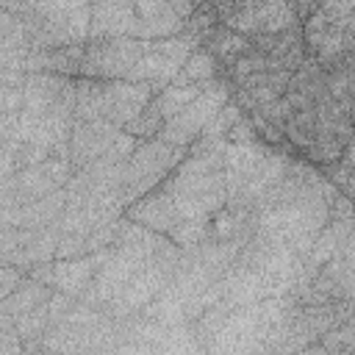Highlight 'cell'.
Returning <instances> with one entry per match:
<instances>
[{"mask_svg":"<svg viewBox=\"0 0 355 355\" xmlns=\"http://www.w3.org/2000/svg\"><path fill=\"white\" fill-rule=\"evenodd\" d=\"M92 3L94 0H11L3 11H14L22 19L33 50H53L89 42Z\"/></svg>","mask_w":355,"mask_h":355,"instance_id":"obj_1","label":"cell"},{"mask_svg":"<svg viewBox=\"0 0 355 355\" xmlns=\"http://www.w3.org/2000/svg\"><path fill=\"white\" fill-rule=\"evenodd\" d=\"M294 297H266L252 305L230 308L205 352H266L269 338L288 313Z\"/></svg>","mask_w":355,"mask_h":355,"instance_id":"obj_2","label":"cell"},{"mask_svg":"<svg viewBox=\"0 0 355 355\" xmlns=\"http://www.w3.org/2000/svg\"><path fill=\"white\" fill-rule=\"evenodd\" d=\"M155 92L147 83L133 80H108V78H78V97H75V119H108L116 128L133 122Z\"/></svg>","mask_w":355,"mask_h":355,"instance_id":"obj_3","label":"cell"},{"mask_svg":"<svg viewBox=\"0 0 355 355\" xmlns=\"http://www.w3.org/2000/svg\"><path fill=\"white\" fill-rule=\"evenodd\" d=\"M180 247L164 236L161 244L155 247V252L150 255V261L130 277V283L105 305V311L114 316V319H125V316H133L139 311H144L172 280L175 269H178V261H180Z\"/></svg>","mask_w":355,"mask_h":355,"instance_id":"obj_4","label":"cell"},{"mask_svg":"<svg viewBox=\"0 0 355 355\" xmlns=\"http://www.w3.org/2000/svg\"><path fill=\"white\" fill-rule=\"evenodd\" d=\"M189 155V147L169 144L164 139H147L139 141V147L128 155L125 172H122V202L125 211L144 194H150L166 175L178 169V164Z\"/></svg>","mask_w":355,"mask_h":355,"instance_id":"obj_5","label":"cell"},{"mask_svg":"<svg viewBox=\"0 0 355 355\" xmlns=\"http://www.w3.org/2000/svg\"><path fill=\"white\" fill-rule=\"evenodd\" d=\"M211 3L222 25L250 39L258 33H277L302 25L288 0H211Z\"/></svg>","mask_w":355,"mask_h":355,"instance_id":"obj_6","label":"cell"},{"mask_svg":"<svg viewBox=\"0 0 355 355\" xmlns=\"http://www.w3.org/2000/svg\"><path fill=\"white\" fill-rule=\"evenodd\" d=\"M233 97V83L227 78H214L178 116H172L164 130L158 133V139L169 141V144H180V147H191L200 133L205 130V125L216 116V111Z\"/></svg>","mask_w":355,"mask_h":355,"instance_id":"obj_7","label":"cell"},{"mask_svg":"<svg viewBox=\"0 0 355 355\" xmlns=\"http://www.w3.org/2000/svg\"><path fill=\"white\" fill-rule=\"evenodd\" d=\"M75 175V166L69 158H47L36 166H22L11 178H3V208L25 205L33 200H42L58 189H64Z\"/></svg>","mask_w":355,"mask_h":355,"instance_id":"obj_8","label":"cell"},{"mask_svg":"<svg viewBox=\"0 0 355 355\" xmlns=\"http://www.w3.org/2000/svg\"><path fill=\"white\" fill-rule=\"evenodd\" d=\"M144 53V39L136 36H111V39H89L83 75L86 78H108L128 80L136 61Z\"/></svg>","mask_w":355,"mask_h":355,"instance_id":"obj_9","label":"cell"},{"mask_svg":"<svg viewBox=\"0 0 355 355\" xmlns=\"http://www.w3.org/2000/svg\"><path fill=\"white\" fill-rule=\"evenodd\" d=\"M58 239H61V225H50V227H39V230H25V227H6L0 233V261L3 263H14L19 269L44 263V261H55V250H58Z\"/></svg>","mask_w":355,"mask_h":355,"instance_id":"obj_10","label":"cell"},{"mask_svg":"<svg viewBox=\"0 0 355 355\" xmlns=\"http://www.w3.org/2000/svg\"><path fill=\"white\" fill-rule=\"evenodd\" d=\"M125 136V128H116L108 119H75L72 139H69V161L75 172L103 155H108L114 147H119Z\"/></svg>","mask_w":355,"mask_h":355,"instance_id":"obj_11","label":"cell"},{"mask_svg":"<svg viewBox=\"0 0 355 355\" xmlns=\"http://www.w3.org/2000/svg\"><path fill=\"white\" fill-rule=\"evenodd\" d=\"M67 208V186L42 197V200H33V202H25V205H14V208H3V225L6 227H25V230H39V227H50V225H58L61 222V214Z\"/></svg>","mask_w":355,"mask_h":355,"instance_id":"obj_12","label":"cell"},{"mask_svg":"<svg viewBox=\"0 0 355 355\" xmlns=\"http://www.w3.org/2000/svg\"><path fill=\"white\" fill-rule=\"evenodd\" d=\"M125 216L139 222V225H144V227H150V230H155V233H164V236H169L180 222L178 205H175L172 194L164 186H155L150 194H144L141 200L128 205Z\"/></svg>","mask_w":355,"mask_h":355,"instance_id":"obj_13","label":"cell"},{"mask_svg":"<svg viewBox=\"0 0 355 355\" xmlns=\"http://www.w3.org/2000/svg\"><path fill=\"white\" fill-rule=\"evenodd\" d=\"M272 147L263 144L261 139L258 141H250V144H227L225 150V183H227V202H236L239 194L244 191L247 180L252 178V172L258 169V164L263 161V155L269 153Z\"/></svg>","mask_w":355,"mask_h":355,"instance_id":"obj_14","label":"cell"},{"mask_svg":"<svg viewBox=\"0 0 355 355\" xmlns=\"http://www.w3.org/2000/svg\"><path fill=\"white\" fill-rule=\"evenodd\" d=\"M108 255H111V247L97 250V252H89V255H80V258H64V261L55 258V277H53V286H55L58 291L83 297Z\"/></svg>","mask_w":355,"mask_h":355,"instance_id":"obj_15","label":"cell"},{"mask_svg":"<svg viewBox=\"0 0 355 355\" xmlns=\"http://www.w3.org/2000/svg\"><path fill=\"white\" fill-rule=\"evenodd\" d=\"M136 6V39H164L186 31V22L172 11L166 0H133Z\"/></svg>","mask_w":355,"mask_h":355,"instance_id":"obj_16","label":"cell"},{"mask_svg":"<svg viewBox=\"0 0 355 355\" xmlns=\"http://www.w3.org/2000/svg\"><path fill=\"white\" fill-rule=\"evenodd\" d=\"M327 92V72L324 67H319L313 58H305L294 72H291V80H288V89H286V100L294 105V111L300 108H311L316 105Z\"/></svg>","mask_w":355,"mask_h":355,"instance_id":"obj_17","label":"cell"},{"mask_svg":"<svg viewBox=\"0 0 355 355\" xmlns=\"http://www.w3.org/2000/svg\"><path fill=\"white\" fill-rule=\"evenodd\" d=\"M288 164H291V155H286V150H277V147H272L266 155H263V161L258 164V169L252 172V178L247 180V186H244V191L239 194V200L236 202H230V205H244V208H250L252 211V205L286 175V169H288Z\"/></svg>","mask_w":355,"mask_h":355,"instance_id":"obj_18","label":"cell"},{"mask_svg":"<svg viewBox=\"0 0 355 355\" xmlns=\"http://www.w3.org/2000/svg\"><path fill=\"white\" fill-rule=\"evenodd\" d=\"M83 58H86V44H64V47H53V50H33L28 55L25 69L28 72H55V75L80 78L83 75Z\"/></svg>","mask_w":355,"mask_h":355,"instance_id":"obj_19","label":"cell"},{"mask_svg":"<svg viewBox=\"0 0 355 355\" xmlns=\"http://www.w3.org/2000/svg\"><path fill=\"white\" fill-rule=\"evenodd\" d=\"M53 291H55L53 286L39 283V280H33V277H25L22 286H19L14 294H8V297L0 300V316L17 319V316H22V313H28V311H33V308H39V305H47L50 297H53Z\"/></svg>","mask_w":355,"mask_h":355,"instance_id":"obj_20","label":"cell"},{"mask_svg":"<svg viewBox=\"0 0 355 355\" xmlns=\"http://www.w3.org/2000/svg\"><path fill=\"white\" fill-rule=\"evenodd\" d=\"M352 227H355V219H330V222L322 227V233L316 236L311 252L305 255V263L319 272V269L338 252V247L347 241V236L352 233Z\"/></svg>","mask_w":355,"mask_h":355,"instance_id":"obj_21","label":"cell"},{"mask_svg":"<svg viewBox=\"0 0 355 355\" xmlns=\"http://www.w3.org/2000/svg\"><path fill=\"white\" fill-rule=\"evenodd\" d=\"M216 58H219V64L225 67V78H227V69L244 55V53H250L252 50V44H250V36H244V33H239V31H233V28H227V25H216L208 36H205V42H202Z\"/></svg>","mask_w":355,"mask_h":355,"instance_id":"obj_22","label":"cell"},{"mask_svg":"<svg viewBox=\"0 0 355 355\" xmlns=\"http://www.w3.org/2000/svg\"><path fill=\"white\" fill-rule=\"evenodd\" d=\"M214 78H225V67H222L219 58L202 44V47H197V50L186 58V64L180 67V72H178V78H175L172 83L186 86V83H205V80H214Z\"/></svg>","mask_w":355,"mask_h":355,"instance_id":"obj_23","label":"cell"},{"mask_svg":"<svg viewBox=\"0 0 355 355\" xmlns=\"http://www.w3.org/2000/svg\"><path fill=\"white\" fill-rule=\"evenodd\" d=\"M211 80H205V83H186V86H178V83H169L166 89H161L153 100H155V105L161 108V114H164V119L169 122L172 116H178L205 86H208Z\"/></svg>","mask_w":355,"mask_h":355,"instance_id":"obj_24","label":"cell"},{"mask_svg":"<svg viewBox=\"0 0 355 355\" xmlns=\"http://www.w3.org/2000/svg\"><path fill=\"white\" fill-rule=\"evenodd\" d=\"M286 139L300 153L305 147H311V141L316 139V105L300 108V111L291 114V119L286 122Z\"/></svg>","mask_w":355,"mask_h":355,"instance_id":"obj_25","label":"cell"},{"mask_svg":"<svg viewBox=\"0 0 355 355\" xmlns=\"http://www.w3.org/2000/svg\"><path fill=\"white\" fill-rule=\"evenodd\" d=\"M164 125H166V119H164L161 108L155 105V100H150L147 108H144L133 122L125 125V130L133 133L139 141H147V139H158V133L164 130Z\"/></svg>","mask_w":355,"mask_h":355,"instance_id":"obj_26","label":"cell"},{"mask_svg":"<svg viewBox=\"0 0 355 355\" xmlns=\"http://www.w3.org/2000/svg\"><path fill=\"white\" fill-rule=\"evenodd\" d=\"M344 144L338 136H316L311 141V147L302 150L305 161L316 164V166H330V164H338L341 161V153H344Z\"/></svg>","mask_w":355,"mask_h":355,"instance_id":"obj_27","label":"cell"},{"mask_svg":"<svg viewBox=\"0 0 355 355\" xmlns=\"http://www.w3.org/2000/svg\"><path fill=\"white\" fill-rule=\"evenodd\" d=\"M266 69H277L275 61L266 58V55L258 53V50H250V53H244V55L227 69V80H230V83H239V80H244V78H250V75H258V72H266Z\"/></svg>","mask_w":355,"mask_h":355,"instance_id":"obj_28","label":"cell"},{"mask_svg":"<svg viewBox=\"0 0 355 355\" xmlns=\"http://www.w3.org/2000/svg\"><path fill=\"white\" fill-rule=\"evenodd\" d=\"M244 116V111H241V105L230 97L219 111H216V116L205 125V130L200 133V136H214V139H227V133H230V128L239 122Z\"/></svg>","mask_w":355,"mask_h":355,"instance_id":"obj_29","label":"cell"},{"mask_svg":"<svg viewBox=\"0 0 355 355\" xmlns=\"http://www.w3.org/2000/svg\"><path fill=\"white\" fill-rule=\"evenodd\" d=\"M216 25H222V22H219V14H216L214 3H211V0H202V3L194 8V14L186 19V33H194V36H200V39L205 42V36H208Z\"/></svg>","mask_w":355,"mask_h":355,"instance_id":"obj_30","label":"cell"},{"mask_svg":"<svg viewBox=\"0 0 355 355\" xmlns=\"http://www.w3.org/2000/svg\"><path fill=\"white\" fill-rule=\"evenodd\" d=\"M247 116H250V122H252V128H255V133H258V139H261L263 144L277 147V150H286V141H288V139H286V128L269 122L258 108H252Z\"/></svg>","mask_w":355,"mask_h":355,"instance_id":"obj_31","label":"cell"},{"mask_svg":"<svg viewBox=\"0 0 355 355\" xmlns=\"http://www.w3.org/2000/svg\"><path fill=\"white\" fill-rule=\"evenodd\" d=\"M169 239L180 247V250H189L200 241L208 239V222H200V219H180L178 227L169 233Z\"/></svg>","mask_w":355,"mask_h":355,"instance_id":"obj_32","label":"cell"},{"mask_svg":"<svg viewBox=\"0 0 355 355\" xmlns=\"http://www.w3.org/2000/svg\"><path fill=\"white\" fill-rule=\"evenodd\" d=\"M89 236H80V233H67L61 230V239H58V250H55V258H80V255H89Z\"/></svg>","mask_w":355,"mask_h":355,"instance_id":"obj_33","label":"cell"},{"mask_svg":"<svg viewBox=\"0 0 355 355\" xmlns=\"http://www.w3.org/2000/svg\"><path fill=\"white\" fill-rule=\"evenodd\" d=\"M269 122H275V125H280V128H286V122L291 119V114H294V105L286 100V97H277L275 103H266V105H261L258 108Z\"/></svg>","mask_w":355,"mask_h":355,"instance_id":"obj_34","label":"cell"},{"mask_svg":"<svg viewBox=\"0 0 355 355\" xmlns=\"http://www.w3.org/2000/svg\"><path fill=\"white\" fill-rule=\"evenodd\" d=\"M25 277H28L25 269H19V266H14V263H3V266H0V300L8 297V294H14V291L22 286Z\"/></svg>","mask_w":355,"mask_h":355,"instance_id":"obj_35","label":"cell"},{"mask_svg":"<svg viewBox=\"0 0 355 355\" xmlns=\"http://www.w3.org/2000/svg\"><path fill=\"white\" fill-rule=\"evenodd\" d=\"M227 141H233V144H250V141H258V133H255V128H252V122H250L247 114L230 128Z\"/></svg>","mask_w":355,"mask_h":355,"instance_id":"obj_36","label":"cell"},{"mask_svg":"<svg viewBox=\"0 0 355 355\" xmlns=\"http://www.w3.org/2000/svg\"><path fill=\"white\" fill-rule=\"evenodd\" d=\"M330 219H355V200L341 191V194L330 202Z\"/></svg>","mask_w":355,"mask_h":355,"instance_id":"obj_37","label":"cell"},{"mask_svg":"<svg viewBox=\"0 0 355 355\" xmlns=\"http://www.w3.org/2000/svg\"><path fill=\"white\" fill-rule=\"evenodd\" d=\"M316 8H322L327 17H352L355 14V0H324Z\"/></svg>","mask_w":355,"mask_h":355,"instance_id":"obj_38","label":"cell"},{"mask_svg":"<svg viewBox=\"0 0 355 355\" xmlns=\"http://www.w3.org/2000/svg\"><path fill=\"white\" fill-rule=\"evenodd\" d=\"M166 3H169V6H172V11H175V14H178V17L186 22V19L194 14V8H197L202 0H166Z\"/></svg>","mask_w":355,"mask_h":355,"instance_id":"obj_39","label":"cell"},{"mask_svg":"<svg viewBox=\"0 0 355 355\" xmlns=\"http://www.w3.org/2000/svg\"><path fill=\"white\" fill-rule=\"evenodd\" d=\"M291 6H294V11H297V17H300V22H305L313 11H316V0H288Z\"/></svg>","mask_w":355,"mask_h":355,"instance_id":"obj_40","label":"cell"},{"mask_svg":"<svg viewBox=\"0 0 355 355\" xmlns=\"http://www.w3.org/2000/svg\"><path fill=\"white\" fill-rule=\"evenodd\" d=\"M341 164L347 166V169H355V136L344 144V153H341Z\"/></svg>","mask_w":355,"mask_h":355,"instance_id":"obj_41","label":"cell"},{"mask_svg":"<svg viewBox=\"0 0 355 355\" xmlns=\"http://www.w3.org/2000/svg\"><path fill=\"white\" fill-rule=\"evenodd\" d=\"M344 194H349L352 200H355V169L349 172V178H347V183H344V189H341Z\"/></svg>","mask_w":355,"mask_h":355,"instance_id":"obj_42","label":"cell"},{"mask_svg":"<svg viewBox=\"0 0 355 355\" xmlns=\"http://www.w3.org/2000/svg\"><path fill=\"white\" fill-rule=\"evenodd\" d=\"M349 119H352V125H355V105H352V111H349Z\"/></svg>","mask_w":355,"mask_h":355,"instance_id":"obj_43","label":"cell"},{"mask_svg":"<svg viewBox=\"0 0 355 355\" xmlns=\"http://www.w3.org/2000/svg\"><path fill=\"white\" fill-rule=\"evenodd\" d=\"M352 105H355V86H352Z\"/></svg>","mask_w":355,"mask_h":355,"instance_id":"obj_44","label":"cell"},{"mask_svg":"<svg viewBox=\"0 0 355 355\" xmlns=\"http://www.w3.org/2000/svg\"><path fill=\"white\" fill-rule=\"evenodd\" d=\"M0 3H3V6H6V3H11V0H0Z\"/></svg>","mask_w":355,"mask_h":355,"instance_id":"obj_45","label":"cell"},{"mask_svg":"<svg viewBox=\"0 0 355 355\" xmlns=\"http://www.w3.org/2000/svg\"><path fill=\"white\" fill-rule=\"evenodd\" d=\"M319 3H324V0H316V6H319Z\"/></svg>","mask_w":355,"mask_h":355,"instance_id":"obj_46","label":"cell"}]
</instances>
